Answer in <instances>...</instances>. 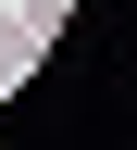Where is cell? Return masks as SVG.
<instances>
[{
    "instance_id": "obj_1",
    "label": "cell",
    "mask_w": 137,
    "mask_h": 150,
    "mask_svg": "<svg viewBox=\"0 0 137 150\" xmlns=\"http://www.w3.org/2000/svg\"><path fill=\"white\" fill-rule=\"evenodd\" d=\"M37 50H50V38H37L25 13H0V63H37Z\"/></svg>"
},
{
    "instance_id": "obj_2",
    "label": "cell",
    "mask_w": 137,
    "mask_h": 150,
    "mask_svg": "<svg viewBox=\"0 0 137 150\" xmlns=\"http://www.w3.org/2000/svg\"><path fill=\"white\" fill-rule=\"evenodd\" d=\"M0 88H13V63H0Z\"/></svg>"
}]
</instances>
